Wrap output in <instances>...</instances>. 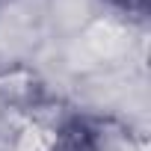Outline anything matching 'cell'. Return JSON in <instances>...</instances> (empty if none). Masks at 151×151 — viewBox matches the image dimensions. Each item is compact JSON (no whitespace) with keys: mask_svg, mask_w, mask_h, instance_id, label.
<instances>
[{"mask_svg":"<svg viewBox=\"0 0 151 151\" xmlns=\"http://www.w3.org/2000/svg\"><path fill=\"white\" fill-rule=\"evenodd\" d=\"M56 151H98V142H95V133L86 124L77 122V124L62 130V139H59Z\"/></svg>","mask_w":151,"mask_h":151,"instance_id":"1","label":"cell"},{"mask_svg":"<svg viewBox=\"0 0 151 151\" xmlns=\"http://www.w3.org/2000/svg\"><path fill=\"white\" fill-rule=\"evenodd\" d=\"M116 6H122L124 12H136V15H145L148 12V0H113Z\"/></svg>","mask_w":151,"mask_h":151,"instance_id":"2","label":"cell"}]
</instances>
